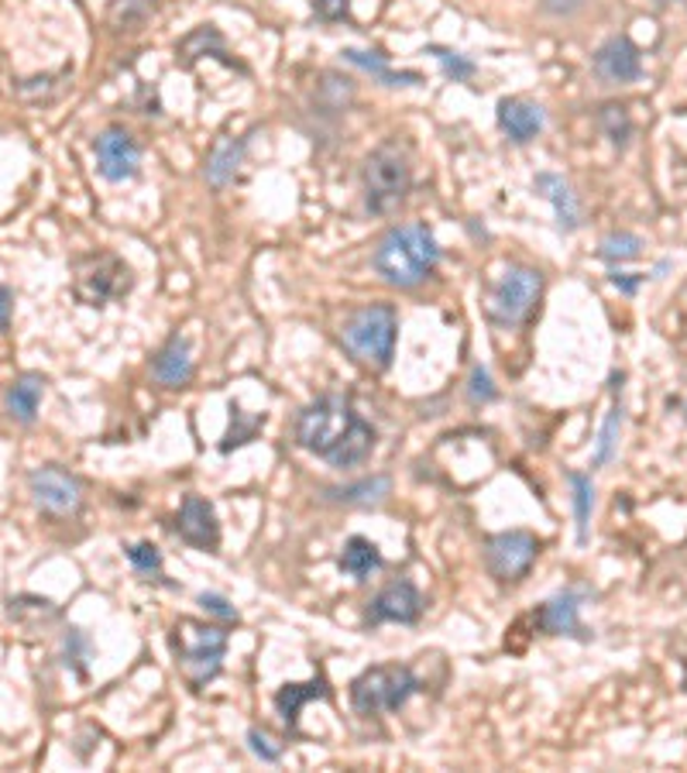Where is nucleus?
I'll list each match as a JSON object with an SVG mask.
<instances>
[{
  "label": "nucleus",
  "instance_id": "nucleus-1",
  "mask_svg": "<svg viewBox=\"0 0 687 773\" xmlns=\"http://www.w3.org/2000/svg\"><path fill=\"white\" fill-rule=\"evenodd\" d=\"M441 262V247L426 224H399L375 247V271L399 289H417Z\"/></svg>",
  "mask_w": 687,
  "mask_h": 773
},
{
  "label": "nucleus",
  "instance_id": "nucleus-2",
  "mask_svg": "<svg viewBox=\"0 0 687 773\" xmlns=\"http://www.w3.org/2000/svg\"><path fill=\"white\" fill-rule=\"evenodd\" d=\"M396 310L388 303H372L354 310L340 327V345L348 348L354 361H361L364 369L385 372L388 361L396 351Z\"/></svg>",
  "mask_w": 687,
  "mask_h": 773
},
{
  "label": "nucleus",
  "instance_id": "nucleus-3",
  "mask_svg": "<svg viewBox=\"0 0 687 773\" xmlns=\"http://www.w3.org/2000/svg\"><path fill=\"white\" fill-rule=\"evenodd\" d=\"M172 653L182 677L190 680L193 691H203L224 667L227 653V632L210 623L179 619L172 626Z\"/></svg>",
  "mask_w": 687,
  "mask_h": 773
},
{
  "label": "nucleus",
  "instance_id": "nucleus-4",
  "mask_svg": "<svg viewBox=\"0 0 687 773\" xmlns=\"http://www.w3.org/2000/svg\"><path fill=\"white\" fill-rule=\"evenodd\" d=\"M361 186H364V207L372 214L385 217L399 210V203L406 200L412 186V169H409V152L399 142H388L375 148L364 158L361 169Z\"/></svg>",
  "mask_w": 687,
  "mask_h": 773
},
{
  "label": "nucleus",
  "instance_id": "nucleus-5",
  "mask_svg": "<svg viewBox=\"0 0 687 773\" xmlns=\"http://www.w3.org/2000/svg\"><path fill=\"white\" fill-rule=\"evenodd\" d=\"M358 423L351 399L343 396H320L310 402L300 420H296V444L303 450L316 454V458H330V450L348 437V430Z\"/></svg>",
  "mask_w": 687,
  "mask_h": 773
},
{
  "label": "nucleus",
  "instance_id": "nucleus-6",
  "mask_svg": "<svg viewBox=\"0 0 687 773\" xmlns=\"http://www.w3.org/2000/svg\"><path fill=\"white\" fill-rule=\"evenodd\" d=\"M420 691V680L402 664H378L369 667L351 685V704L358 715H382L399 712L402 704Z\"/></svg>",
  "mask_w": 687,
  "mask_h": 773
},
{
  "label": "nucleus",
  "instance_id": "nucleus-7",
  "mask_svg": "<svg viewBox=\"0 0 687 773\" xmlns=\"http://www.w3.org/2000/svg\"><path fill=\"white\" fill-rule=\"evenodd\" d=\"M134 279L131 268L110 252L89 255L76 262V279H73V292L76 300L86 306H107L110 300H121L124 292H131Z\"/></svg>",
  "mask_w": 687,
  "mask_h": 773
},
{
  "label": "nucleus",
  "instance_id": "nucleus-8",
  "mask_svg": "<svg viewBox=\"0 0 687 773\" xmlns=\"http://www.w3.org/2000/svg\"><path fill=\"white\" fill-rule=\"evenodd\" d=\"M543 292V276L537 268H509L489 292V321L498 327H519Z\"/></svg>",
  "mask_w": 687,
  "mask_h": 773
},
{
  "label": "nucleus",
  "instance_id": "nucleus-9",
  "mask_svg": "<svg viewBox=\"0 0 687 773\" xmlns=\"http://www.w3.org/2000/svg\"><path fill=\"white\" fill-rule=\"evenodd\" d=\"M540 554V540L526 530H509V533H495L489 543H485V564L495 581L509 584V581H519L526 571L533 567Z\"/></svg>",
  "mask_w": 687,
  "mask_h": 773
},
{
  "label": "nucleus",
  "instance_id": "nucleus-10",
  "mask_svg": "<svg viewBox=\"0 0 687 773\" xmlns=\"http://www.w3.org/2000/svg\"><path fill=\"white\" fill-rule=\"evenodd\" d=\"M28 492L35 498V506L41 512H49V516H76L80 506H83L80 482L69 471L56 468V464L35 468L28 474Z\"/></svg>",
  "mask_w": 687,
  "mask_h": 773
},
{
  "label": "nucleus",
  "instance_id": "nucleus-11",
  "mask_svg": "<svg viewBox=\"0 0 687 773\" xmlns=\"http://www.w3.org/2000/svg\"><path fill=\"white\" fill-rule=\"evenodd\" d=\"M94 152H97V166L100 176L110 179V183H124V179L137 176V162H142V148L134 145V138L124 128H107L94 138Z\"/></svg>",
  "mask_w": 687,
  "mask_h": 773
},
{
  "label": "nucleus",
  "instance_id": "nucleus-12",
  "mask_svg": "<svg viewBox=\"0 0 687 773\" xmlns=\"http://www.w3.org/2000/svg\"><path fill=\"white\" fill-rule=\"evenodd\" d=\"M176 533L186 540L196 551H217L220 547V522L214 506L200 495H186V503L179 506L176 516Z\"/></svg>",
  "mask_w": 687,
  "mask_h": 773
},
{
  "label": "nucleus",
  "instance_id": "nucleus-13",
  "mask_svg": "<svg viewBox=\"0 0 687 773\" xmlns=\"http://www.w3.org/2000/svg\"><path fill=\"white\" fill-rule=\"evenodd\" d=\"M420 612H423V599H420V591L412 581H393L388 588H382L372 608H369V616H364V623L369 626H378V623H417L420 619Z\"/></svg>",
  "mask_w": 687,
  "mask_h": 773
},
{
  "label": "nucleus",
  "instance_id": "nucleus-14",
  "mask_svg": "<svg viewBox=\"0 0 687 773\" xmlns=\"http://www.w3.org/2000/svg\"><path fill=\"white\" fill-rule=\"evenodd\" d=\"M584 599H588V588H564L561 595H554L540 608V626L550 636H575V640H591V629L578 616Z\"/></svg>",
  "mask_w": 687,
  "mask_h": 773
},
{
  "label": "nucleus",
  "instance_id": "nucleus-15",
  "mask_svg": "<svg viewBox=\"0 0 687 773\" xmlns=\"http://www.w3.org/2000/svg\"><path fill=\"white\" fill-rule=\"evenodd\" d=\"M594 73L605 83H632L643 76V56H639V49L626 35L608 38L602 49L594 52Z\"/></svg>",
  "mask_w": 687,
  "mask_h": 773
},
{
  "label": "nucleus",
  "instance_id": "nucleus-16",
  "mask_svg": "<svg viewBox=\"0 0 687 773\" xmlns=\"http://www.w3.org/2000/svg\"><path fill=\"white\" fill-rule=\"evenodd\" d=\"M498 128L506 131L516 145H526L543 131V110L522 97H506L498 100Z\"/></svg>",
  "mask_w": 687,
  "mask_h": 773
},
{
  "label": "nucleus",
  "instance_id": "nucleus-17",
  "mask_svg": "<svg viewBox=\"0 0 687 773\" xmlns=\"http://www.w3.org/2000/svg\"><path fill=\"white\" fill-rule=\"evenodd\" d=\"M155 378L169 385V389H182L190 378H193V351H190V340L182 334H172L166 340V348L155 354V365H152Z\"/></svg>",
  "mask_w": 687,
  "mask_h": 773
},
{
  "label": "nucleus",
  "instance_id": "nucleus-18",
  "mask_svg": "<svg viewBox=\"0 0 687 773\" xmlns=\"http://www.w3.org/2000/svg\"><path fill=\"white\" fill-rule=\"evenodd\" d=\"M533 186H537V193H540L543 200L554 203V214H557L561 231H578V227H581V207H578L575 190L567 186V179L557 176V172H540Z\"/></svg>",
  "mask_w": 687,
  "mask_h": 773
},
{
  "label": "nucleus",
  "instance_id": "nucleus-19",
  "mask_svg": "<svg viewBox=\"0 0 687 773\" xmlns=\"http://www.w3.org/2000/svg\"><path fill=\"white\" fill-rule=\"evenodd\" d=\"M313 698H330L324 674H316L310 685H282L279 691H275V709H279V715H282V722L289 725V729H296V725H300L303 704L313 701Z\"/></svg>",
  "mask_w": 687,
  "mask_h": 773
},
{
  "label": "nucleus",
  "instance_id": "nucleus-20",
  "mask_svg": "<svg viewBox=\"0 0 687 773\" xmlns=\"http://www.w3.org/2000/svg\"><path fill=\"white\" fill-rule=\"evenodd\" d=\"M41 392H45V378H41V375L25 372L21 378H14V382H11V389H8V396H4L8 413H11L17 423H35Z\"/></svg>",
  "mask_w": 687,
  "mask_h": 773
},
{
  "label": "nucleus",
  "instance_id": "nucleus-21",
  "mask_svg": "<svg viewBox=\"0 0 687 773\" xmlns=\"http://www.w3.org/2000/svg\"><path fill=\"white\" fill-rule=\"evenodd\" d=\"M375 450V430L364 423V420H358L351 430H348V437H343L334 450H330V458H327V464H334V468H354V464H361V461H369V454Z\"/></svg>",
  "mask_w": 687,
  "mask_h": 773
},
{
  "label": "nucleus",
  "instance_id": "nucleus-22",
  "mask_svg": "<svg viewBox=\"0 0 687 773\" xmlns=\"http://www.w3.org/2000/svg\"><path fill=\"white\" fill-rule=\"evenodd\" d=\"M244 138H220L210 148V158H206V183L210 186H227L234 179L238 166H241V155H244Z\"/></svg>",
  "mask_w": 687,
  "mask_h": 773
},
{
  "label": "nucleus",
  "instance_id": "nucleus-23",
  "mask_svg": "<svg viewBox=\"0 0 687 773\" xmlns=\"http://www.w3.org/2000/svg\"><path fill=\"white\" fill-rule=\"evenodd\" d=\"M385 560L378 554V547L372 540H364V536H351L348 543H343V551H340V571L343 575H351L354 581H364L372 571H378Z\"/></svg>",
  "mask_w": 687,
  "mask_h": 773
},
{
  "label": "nucleus",
  "instance_id": "nucleus-24",
  "mask_svg": "<svg viewBox=\"0 0 687 773\" xmlns=\"http://www.w3.org/2000/svg\"><path fill=\"white\" fill-rule=\"evenodd\" d=\"M343 59H348L351 65H358V70L372 73V76H375L378 83H385V86H417V83H420V73H396V70H388L385 56H378V52L343 49Z\"/></svg>",
  "mask_w": 687,
  "mask_h": 773
},
{
  "label": "nucleus",
  "instance_id": "nucleus-25",
  "mask_svg": "<svg viewBox=\"0 0 687 773\" xmlns=\"http://www.w3.org/2000/svg\"><path fill=\"white\" fill-rule=\"evenodd\" d=\"M388 492H393V482H388L385 474H375V479H364L348 488H327V498L330 503H343V506H375Z\"/></svg>",
  "mask_w": 687,
  "mask_h": 773
},
{
  "label": "nucleus",
  "instance_id": "nucleus-26",
  "mask_svg": "<svg viewBox=\"0 0 687 773\" xmlns=\"http://www.w3.org/2000/svg\"><path fill=\"white\" fill-rule=\"evenodd\" d=\"M570 482V498H575V527H578V543L584 547L588 543V533H591V512H594V482L591 474H581V471H570L567 474Z\"/></svg>",
  "mask_w": 687,
  "mask_h": 773
},
{
  "label": "nucleus",
  "instance_id": "nucleus-27",
  "mask_svg": "<svg viewBox=\"0 0 687 773\" xmlns=\"http://www.w3.org/2000/svg\"><path fill=\"white\" fill-rule=\"evenodd\" d=\"M59 616L56 602L41 599V595H14L8 599V619L21 623V626H41Z\"/></svg>",
  "mask_w": 687,
  "mask_h": 773
},
{
  "label": "nucleus",
  "instance_id": "nucleus-28",
  "mask_svg": "<svg viewBox=\"0 0 687 773\" xmlns=\"http://www.w3.org/2000/svg\"><path fill=\"white\" fill-rule=\"evenodd\" d=\"M639 252H643V238H636L629 231H612L602 238L599 244V255L612 265H623V262H632L639 258Z\"/></svg>",
  "mask_w": 687,
  "mask_h": 773
},
{
  "label": "nucleus",
  "instance_id": "nucleus-29",
  "mask_svg": "<svg viewBox=\"0 0 687 773\" xmlns=\"http://www.w3.org/2000/svg\"><path fill=\"white\" fill-rule=\"evenodd\" d=\"M618 430H623V402H612L608 416L602 423V434H599V447H594V468H605L615 458Z\"/></svg>",
  "mask_w": 687,
  "mask_h": 773
},
{
  "label": "nucleus",
  "instance_id": "nucleus-30",
  "mask_svg": "<svg viewBox=\"0 0 687 773\" xmlns=\"http://www.w3.org/2000/svg\"><path fill=\"white\" fill-rule=\"evenodd\" d=\"M148 14H152V0H113L107 11V21H110V28L128 32V28L142 25Z\"/></svg>",
  "mask_w": 687,
  "mask_h": 773
},
{
  "label": "nucleus",
  "instance_id": "nucleus-31",
  "mask_svg": "<svg viewBox=\"0 0 687 773\" xmlns=\"http://www.w3.org/2000/svg\"><path fill=\"white\" fill-rule=\"evenodd\" d=\"M265 426V413L262 416H251V423H244V409L241 406H231V430H227V437L220 444V450H234L248 440H255V434Z\"/></svg>",
  "mask_w": 687,
  "mask_h": 773
},
{
  "label": "nucleus",
  "instance_id": "nucleus-32",
  "mask_svg": "<svg viewBox=\"0 0 687 773\" xmlns=\"http://www.w3.org/2000/svg\"><path fill=\"white\" fill-rule=\"evenodd\" d=\"M128 560L145 581H162V554L155 543H134V547H128Z\"/></svg>",
  "mask_w": 687,
  "mask_h": 773
},
{
  "label": "nucleus",
  "instance_id": "nucleus-33",
  "mask_svg": "<svg viewBox=\"0 0 687 773\" xmlns=\"http://www.w3.org/2000/svg\"><path fill=\"white\" fill-rule=\"evenodd\" d=\"M599 124L605 128V134L608 138L623 148L626 142H629V134H632V121H629V113H626V107H618V104H605L602 107V113H599Z\"/></svg>",
  "mask_w": 687,
  "mask_h": 773
},
{
  "label": "nucleus",
  "instance_id": "nucleus-34",
  "mask_svg": "<svg viewBox=\"0 0 687 773\" xmlns=\"http://www.w3.org/2000/svg\"><path fill=\"white\" fill-rule=\"evenodd\" d=\"M426 52L444 65V73H447L454 83H465V80L474 76V62L465 59V56H457V52H450V49H441V45H430Z\"/></svg>",
  "mask_w": 687,
  "mask_h": 773
},
{
  "label": "nucleus",
  "instance_id": "nucleus-35",
  "mask_svg": "<svg viewBox=\"0 0 687 773\" xmlns=\"http://www.w3.org/2000/svg\"><path fill=\"white\" fill-rule=\"evenodd\" d=\"M248 742H251V753L262 757L265 763H275L282 757V746L275 742L265 729H248Z\"/></svg>",
  "mask_w": 687,
  "mask_h": 773
},
{
  "label": "nucleus",
  "instance_id": "nucleus-36",
  "mask_svg": "<svg viewBox=\"0 0 687 773\" xmlns=\"http://www.w3.org/2000/svg\"><path fill=\"white\" fill-rule=\"evenodd\" d=\"M200 605L210 612V616H217V619H224V623H238L241 616H238V608L227 602L224 595H217V591H203L200 595Z\"/></svg>",
  "mask_w": 687,
  "mask_h": 773
},
{
  "label": "nucleus",
  "instance_id": "nucleus-37",
  "mask_svg": "<svg viewBox=\"0 0 687 773\" xmlns=\"http://www.w3.org/2000/svg\"><path fill=\"white\" fill-rule=\"evenodd\" d=\"M468 396H471V402H492V399H495V385H492V375H489L485 369H474V372H471Z\"/></svg>",
  "mask_w": 687,
  "mask_h": 773
},
{
  "label": "nucleus",
  "instance_id": "nucleus-38",
  "mask_svg": "<svg viewBox=\"0 0 687 773\" xmlns=\"http://www.w3.org/2000/svg\"><path fill=\"white\" fill-rule=\"evenodd\" d=\"M89 643H86V636L80 629H69L65 636V664H76L83 671V656H86Z\"/></svg>",
  "mask_w": 687,
  "mask_h": 773
},
{
  "label": "nucleus",
  "instance_id": "nucleus-39",
  "mask_svg": "<svg viewBox=\"0 0 687 773\" xmlns=\"http://www.w3.org/2000/svg\"><path fill=\"white\" fill-rule=\"evenodd\" d=\"M310 4L324 21H343L351 11V0H310Z\"/></svg>",
  "mask_w": 687,
  "mask_h": 773
},
{
  "label": "nucleus",
  "instance_id": "nucleus-40",
  "mask_svg": "<svg viewBox=\"0 0 687 773\" xmlns=\"http://www.w3.org/2000/svg\"><path fill=\"white\" fill-rule=\"evenodd\" d=\"M639 282H643V276H626V271H615V276H612V286L623 289L626 295H632L639 289Z\"/></svg>",
  "mask_w": 687,
  "mask_h": 773
},
{
  "label": "nucleus",
  "instance_id": "nucleus-41",
  "mask_svg": "<svg viewBox=\"0 0 687 773\" xmlns=\"http://www.w3.org/2000/svg\"><path fill=\"white\" fill-rule=\"evenodd\" d=\"M11 306H14V295H11V289L8 286H0V330L8 327V321H11Z\"/></svg>",
  "mask_w": 687,
  "mask_h": 773
}]
</instances>
